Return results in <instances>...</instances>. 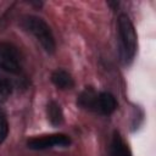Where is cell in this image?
Here are the masks:
<instances>
[{
    "instance_id": "cell-6",
    "label": "cell",
    "mask_w": 156,
    "mask_h": 156,
    "mask_svg": "<svg viewBox=\"0 0 156 156\" xmlns=\"http://www.w3.org/2000/svg\"><path fill=\"white\" fill-rule=\"evenodd\" d=\"M51 83L60 90H69L74 87V79L72 78L71 73L62 68H57L51 73Z\"/></svg>"
},
{
    "instance_id": "cell-3",
    "label": "cell",
    "mask_w": 156,
    "mask_h": 156,
    "mask_svg": "<svg viewBox=\"0 0 156 156\" xmlns=\"http://www.w3.org/2000/svg\"><path fill=\"white\" fill-rule=\"evenodd\" d=\"M0 69L17 74L22 69V56L18 49L7 41H0Z\"/></svg>"
},
{
    "instance_id": "cell-5",
    "label": "cell",
    "mask_w": 156,
    "mask_h": 156,
    "mask_svg": "<svg viewBox=\"0 0 156 156\" xmlns=\"http://www.w3.org/2000/svg\"><path fill=\"white\" fill-rule=\"evenodd\" d=\"M117 106H118L117 100L111 93L98 91L95 108H94L95 113H99L102 116H108V115H112L117 110Z\"/></svg>"
},
{
    "instance_id": "cell-1",
    "label": "cell",
    "mask_w": 156,
    "mask_h": 156,
    "mask_svg": "<svg viewBox=\"0 0 156 156\" xmlns=\"http://www.w3.org/2000/svg\"><path fill=\"white\" fill-rule=\"evenodd\" d=\"M20 26L23 28V30L35 38L45 52L51 55L56 51V43L51 28L43 18L34 15H26L21 18Z\"/></svg>"
},
{
    "instance_id": "cell-11",
    "label": "cell",
    "mask_w": 156,
    "mask_h": 156,
    "mask_svg": "<svg viewBox=\"0 0 156 156\" xmlns=\"http://www.w3.org/2000/svg\"><path fill=\"white\" fill-rule=\"evenodd\" d=\"M9 130H10V127H9L7 118H6L5 113L0 111V145L6 140V138L9 135Z\"/></svg>"
},
{
    "instance_id": "cell-12",
    "label": "cell",
    "mask_w": 156,
    "mask_h": 156,
    "mask_svg": "<svg viewBox=\"0 0 156 156\" xmlns=\"http://www.w3.org/2000/svg\"><path fill=\"white\" fill-rule=\"evenodd\" d=\"M28 4H30V5H35V6H38V7L43 6V2H41V1H33V0H30V1H28Z\"/></svg>"
},
{
    "instance_id": "cell-10",
    "label": "cell",
    "mask_w": 156,
    "mask_h": 156,
    "mask_svg": "<svg viewBox=\"0 0 156 156\" xmlns=\"http://www.w3.org/2000/svg\"><path fill=\"white\" fill-rule=\"evenodd\" d=\"M13 91V85L10 79L1 77L0 78V104H4L9 100Z\"/></svg>"
},
{
    "instance_id": "cell-4",
    "label": "cell",
    "mask_w": 156,
    "mask_h": 156,
    "mask_svg": "<svg viewBox=\"0 0 156 156\" xmlns=\"http://www.w3.org/2000/svg\"><path fill=\"white\" fill-rule=\"evenodd\" d=\"M72 143L71 138L63 133H52L32 136L27 140V147L30 150H46L51 147H67Z\"/></svg>"
},
{
    "instance_id": "cell-7",
    "label": "cell",
    "mask_w": 156,
    "mask_h": 156,
    "mask_svg": "<svg viewBox=\"0 0 156 156\" xmlns=\"http://www.w3.org/2000/svg\"><path fill=\"white\" fill-rule=\"evenodd\" d=\"M96 96H98V91L91 87H87L85 89H83L79 93V95L77 98V106L85 111L94 112Z\"/></svg>"
},
{
    "instance_id": "cell-8",
    "label": "cell",
    "mask_w": 156,
    "mask_h": 156,
    "mask_svg": "<svg viewBox=\"0 0 156 156\" xmlns=\"http://www.w3.org/2000/svg\"><path fill=\"white\" fill-rule=\"evenodd\" d=\"M110 156H132V151L128 146V144L123 140V138L121 136V134L115 130L111 143H110V151H108Z\"/></svg>"
},
{
    "instance_id": "cell-2",
    "label": "cell",
    "mask_w": 156,
    "mask_h": 156,
    "mask_svg": "<svg viewBox=\"0 0 156 156\" xmlns=\"http://www.w3.org/2000/svg\"><path fill=\"white\" fill-rule=\"evenodd\" d=\"M118 39H119V52L121 58L126 65L132 63L135 57L138 39L133 22L126 13H121L118 17Z\"/></svg>"
},
{
    "instance_id": "cell-9",
    "label": "cell",
    "mask_w": 156,
    "mask_h": 156,
    "mask_svg": "<svg viewBox=\"0 0 156 156\" xmlns=\"http://www.w3.org/2000/svg\"><path fill=\"white\" fill-rule=\"evenodd\" d=\"M46 117L52 127H58L65 122V115L62 107L55 100H50L46 104Z\"/></svg>"
}]
</instances>
